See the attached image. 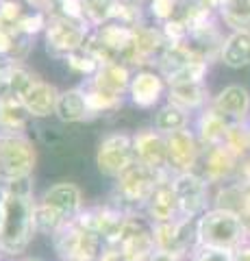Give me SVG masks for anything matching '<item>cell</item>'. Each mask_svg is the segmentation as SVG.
<instances>
[{"label":"cell","mask_w":250,"mask_h":261,"mask_svg":"<svg viewBox=\"0 0 250 261\" xmlns=\"http://www.w3.org/2000/svg\"><path fill=\"white\" fill-rule=\"evenodd\" d=\"M244 190H246V198H244V211H241V220L246 224V240L250 238V183H244Z\"/></svg>","instance_id":"36"},{"label":"cell","mask_w":250,"mask_h":261,"mask_svg":"<svg viewBox=\"0 0 250 261\" xmlns=\"http://www.w3.org/2000/svg\"><path fill=\"white\" fill-rule=\"evenodd\" d=\"M5 209H7V190L5 185H0V226H3V220H5Z\"/></svg>","instance_id":"40"},{"label":"cell","mask_w":250,"mask_h":261,"mask_svg":"<svg viewBox=\"0 0 250 261\" xmlns=\"http://www.w3.org/2000/svg\"><path fill=\"white\" fill-rule=\"evenodd\" d=\"M148 261H185V259H181V257H174V255H168V252H161V250H157L155 255H152Z\"/></svg>","instance_id":"39"},{"label":"cell","mask_w":250,"mask_h":261,"mask_svg":"<svg viewBox=\"0 0 250 261\" xmlns=\"http://www.w3.org/2000/svg\"><path fill=\"white\" fill-rule=\"evenodd\" d=\"M39 146L29 133L0 135V185H9L35 174Z\"/></svg>","instance_id":"5"},{"label":"cell","mask_w":250,"mask_h":261,"mask_svg":"<svg viewBox=\"0 0 250 261\" xmlns=\"http://www.w3.org/2000/svg\"><path fill=\"white\" fill-rule=\"evenodd\" d=\"M96 170L104 178H116L135 163V148H133V133L128 130H111L100 137L94 152Z\"/></svg>","instance_id":"8"},{"label":"cell","mask_w":250,"mask_h":261,"mask_svg":"<svg viewBox=\"0 0 250 261\" xmlns=\"http://www.w3.org/2000/svg\"><path fill=\"white\" fill-rule=\"evenodd\" d=\"M92 33V27L83 20H74L61 13L48 15V24L44 31V48L50 59L63 61L68 55L85 48V42Z\"/></svg>","instance_id":"7"},{"label":"cell","mask_w":250,"mask_h":261,"mask_svg":"<svg viewBox=\"0 0 250 261\" xmlns=\"http://www.w3.org/2000/svg\"><path fill=\"white\" fill-rule=\"evenodd\" d=\"M163 176L165 174H159L155 170L135 161L131 168L124 170L114 181L109 200L116 202L118 207H122L124 211H128V214H142L148 198Z\"/></svg>","instance_id":"4"},{"label":"cell","mask_w":250,"mask_h":261,"mask_svg":"<svg viewBox=\"0 0 250 261\" xmlns=\"http://www.w3.org/2000/svg\"><path fill=\"white\" fill-rule=\"evenodd\" d=\"M165 100L187 113H200L211 102V96H209V87L205 81H185V83L168 85Z\"/></svg>","instance_id":"24"},{"label":"cell","mask_w":250,"mask_h":261,"mask_svg":"<svg viewBox=\"0 0 250 261\" xmlns=\"http://www.w3.org/2000/svg\"><path fill=\"white\" fill-rule=\"evenodd\" d=\"M152 128L159 130L161 135H172L176 130L191 128V113L183 111L181 107H176L172 102H163L161 107H157L155 116H152Z\"/></svg>","instance_id":"28"},{"label":"cell","mask_w":250,"mask_h":261,"mask_svg":"<svg viewBox=\"0 0 250 261\" xmlns=\"http://www.w3.org/2000/svg\"><path fill=\"white\" fill-rule=\"evenodd\" d=\"M61 63H66V68H68L70 74H74V76L83 79V81L92 79V76L96 74V70L100 68V63L94 59L92 53L87 50V48H80V50L68 55Z\"/></svg>","instance_id":"30"},{"label":"cell","mask_w":250,"mask_h":261,"mask_svg":"<svg viewBox=\"0 0 250 261\" xmlns=\"http://www.w3.org/2000/svg\"><path fill=\"white\" fill-rule=\"evenodd\" d=\"M85 207V194L78 183L68 181V178L50 183L35 200L37 235L50 242L63 226L74 222Z\"/></svg>","instance_id":"2"},{"label":"cell","mask_w":250,"mask_h":261,"mask_svg":"<svg viewBox=\"0 0 250 261\" xmlns=\"http://www.w3.org/2000/svg\"><path fill=\"white\" fill-rule=\"evenodd\" d=\"M140 3H142V5H148V3H150V0H140Z\"/></svg>","instance_id":"41"},{"label":"cell","mask_w":250,"mask_h":261,"mask_svg":"<svg viewBox=\"0 0 250 261\" xmlns=\"http://www.w3.org/2000/svg\"><path fill=\"white\" fill-rule=\"evenodd\" d=\"M48 244H50L57 261H96L100 252L107 248V244L94 231V226L87 222L83 214L74 222L63 226Z\"/></svg>","instance_id":"3"},{"label":"cell","mask_w":250,"mask_h":261,"mask_svg":"<svg viewBox=\"0 0 250 261\" xmlns=\"http://www.w3.org/2000/svg\"><path fill=\"white\" fill-rule=\"evenodd\" d=\"M239 166H241V161L237 154L231 152L227 148V144H220V146H211V148L203 150L198 172L211 183V187H217V185L237 181Z\"/></svg>","instance_id":"15"},{"label":"cell","mask_w":250,"mask_h":261,"mask_svg":"<svg viewBox=\"0 0 250 261\" xmlns=\"http://www.w3.org/2000/svg\"><path fill=\"white\" fill-rule=\"evenodd\" d=\"M220 63L231 70H241L250 65V33H229L224 37Z\"/></svg>","instance_id":"27"},{"label":"cell","mask_w":250,"mask_h":261,"mask_svg":"<svg viewBox=\"0 0 250 261\" xmlns=\"http://www.w3.org/2000/svg\"><path fill=\"white\" fill-rule=\"evenodd\" d=\"M54 118H57L59 122H63V124H68V126H80V124H87V122L96 120L83 85L61 89Z\"/></svg>","instance_id":"22"},{"label":"cell","mask_w":250,"mask_h":261,"mask_svg":"<svg viewBox=\"0 0 250 261\" xmlns=\"http://www.w3.org/2000/svg\"><path fill=\"white\" fill-rule=\"evenodd\" d=\"M152 224H163V222H172V220L181 218V209H179V200H176L174 187H172V174H165L155 187V192L148 198L146 207L142 211Z\"/></svg>","instance_id":"23"},{"label":"cell","mask_w":250,"mask_h":261,"mask_svg":"<svg viewBox=\"0 0 250 261\" xmlns=\"http://www.w3.org/2000/svg\"><path fill=\"white\" fill-rule=\"evenodd\" d=\"M133 68H128L122 61H111V63H102L96 74L92 79L83 81V83L96 89L104 96L111 98H122V100H128V87H131V79H133Z\"/></svg>","instance_id":"18"},{"label":"cell","mask_w":250,"mask_h":261,"mask_svg":"<svg viewBox=\"0 0 250 261\" xmlns=\"http://www.w3.org/2000/svg\"><path fill=\"white\" fill-rule=\"evenodd\" d=\"M133 148H135V161L155 170L159 174H170L168 170V142L165 135L152 126L140 128L133 133Z\"/></svg>","instance_id":"17"},{"label":"cell","mask_w":250,"mask_h":261,"mask_svg":"<svg viewBox=\"0 0 250 261\" xmlns=\"http://www.w3.org/2000/svg\"><path fill=\"white\" fill-rule=\"evenodd\" d=\"M168 142V170L170 174H187L198 172L200 159H203V144L193 128L176 130V133L165 137Z\"/></svg>","instance_id":"13"},{"label":"cell","mask_w":250,"mask_h":261,"mask_svg":"<svg viewBox=\"0 0 250 261\" xmlns=\"http://www.w3.org/2000/svg\"><path fill=\"white\" fill-rule=\"evenodd\" d=\"M31 130H33L35 144L54 154H68L70 150H74V142H76L74 126L63 124L57 118L37 120L31 124Z\"/></svg>","instance_id":"21"},{"label":"cell","mask_w":250,"mask_h":261,"mask_svg":"<svg viewBox=\"0 0 250 261\" xmlns=\"http://www.w3.org/2000/svg\"><path fill=\"white\" fill-rule=\"evenodd\" d=\"M22 3L26 5L29 9H33V11L46 13V15H52V13H54V5H57V0H22Z\"/></svg>","instance_id":"35"},{"label":"cell","mask_w":250,"mask_h":261,"mask_svg":"<svg viewBox=\"0 0 250 261\" xmlns=\"http://www.w3.org/2000/svg\"><path fill=\"white\" fill-rule=\"evenodd\" d=\"M152 233H155L157 250L168 252V255L181 257L187 261L198 244V220L193 218H176L172 222L163 224H152Z\"/></svg>","instance_id":"9"},{"label":"cell","mask_w":250,"mask_h":261,"mask_svg":"<svg viewBox=\"0 0 250 261\" xmlns=\"http://www.w3.org/2000/svg\"><path fill=\"white\" fill-rule=\"evenodd\" d=\"M179 7H181V0H150L146 5V13L155 20V24L161 27V24H165L168 20L176 18Z\"/></svg>","instance_id":"32"},{"label":"cell","mask_w":250,"mask_h":261,"mask_svg":"<svg viewBox=\"0 0 250 261\" xmlns=\"http://www.w3.org/2000/svg\"><path fill=\"white\" fill-rule=\"evenodd\" d=\"M231 261H250V242H244L235 250H231Z\"/></svg>","instance_id":"37"},{"label":"cell","mask_w":250,"mask_h":261,"mask_svg":"<svg viewBox=\"0 0 250 261\" xmlns=\"http://www.w3.org/2000/svg\"><path fill=\"white\" fill-rule=\"evenodd\" d=\"M231 126L233 124H229L222 116H217L209 105L200 113H196V120H193V133L198 135L203 148H211V146L224 144Z\"/></svg>","instance_id":"25"},{"label":"cell","mask_w":250,"mask_h":261,"mask_svg":"<svg viewBox=\"0 0 250 261\" xmlns=\"http://www.w3.org/2000/svg\"><path fill=\"white\" fill-rule=\"evenodd\" d=\"M7 190V209L0 226V257L3 261H15L29 255L37 238L35 228V178H20Z\"/></svg>","instance_id":"1"},{"label":"cell","mask_w":250,"mask_h":261,"mask_svg":"<svg viewBox=\"0 0 250 261\" xmlns=\"http://www.w3.org/2000/svg\"><path fill=\"white\" fill-rule=\"evenodd\" d=\"M96 261H124V259H122V255H120V250L116 246H107Z\"/></svg>","instance_id":"38"},{"label":"cell","mask_w":250,"mask_h":261,"mask_svg":"<svg viewBox=\"0 0 250 261\" xmlns=\"http://www.w3.org/2000/svg\"><path fill=\"white\" fill-rule=\"evenodd\" d=\"M33 124V120L20 102V98H5L0 100V135H13V133H26Z\"/></svg>","instance_id":"26"},{"label":"cell","mask_w":250,"mask_h":261,"mask_svg":"<svg viewBox=\"0 0 250 261\" xmlns=\"http://www.w3.org/2000/svg\"><path fill=\"white\" fill-rule=\"evenodd\" d=\"M46 24H48V15L46 13L26 9L22 18L18 20V24L13 27V31L22 33V35H29V37H37V35H44Z\"/></svg>","instance_id":"31"},{"label":"cell","mask_w":250,"mask_h":261,"mask_svg":"<svg viewBox=\"0 0 250 261\" xmlns=\"http://www.w3.org/2000/svg\"><path fill=\"white\" fill-rule=\"evenodd\" d=\"M168 94V81L155 68L135 70L128 87V102L142 111H155L161 107Z\"/></svg>","instance_id":"14"},{"label":"cell","mask_w":250,"mask_h":261,"mask_svg":"<svg viewBox=\"0 0 250 261\" xmlns=\"http://www.w3.org/2000/svg\"><path fill=\"white\" fill-rule=\"evenodd\" d=\"M59 94H61V89L57 85H52L50 81H46L42 76H35V81L20 96V102L24 105V109H26V113L33 122L50 120L54 118V111H57Z\"/></svg>","instance_id":"19"},{"label":"cell","mask_w":250,"mask_h":261,"mask_svg":"<svg viewBox=\"0 0 250 261\" xmlns=\"http://www.w3.org/2000/svg\"><path fill=\"white\" fill-rule=\"evenodd\" d=\"M187 261H231V250L198 246L196 250H193V255H191Z\"/></svg>","instance_id":"33"},{"label":"cell","mask_w":250,"mask_h":261,"mask_svg":"<svg viewBox=\"0 0 250 261\" xmlns=\"http://www.w3.org/2000/svg\"><path fill=\"white\" fill-rule=\"evenodd\" d=\"M83 216L87 218V222L94 226V231L100 235L107 246H116L131 214L124 211L122 207H118L116 202L107 200V202H100V205H87Z\"/></svg>","instance_id":"16"},{"label":"cell","mask_w":250,"mask_h":261,"mask_svg":"<svg viewBox=\"0 0 250 261\" xmlns=\"http://www.w3.org/2000/svg\"><path fill=\"white\" fill-rule=\"evenodd\" d=\"M217 20L231 33H250V0H222Z\"/></svg>","instance_id":"29"},{"label":"cell","mask_w":250,"mask_h":261,"mask_svg":"<svg viewBox=\"0 0 250 261\" xmlns=\"http://www.w3.org/2000/svg\"><path fill=\"white\" fill-rule=\"evenodd\" d=\"M246 242V224L241 216L224 209H207L198 218V244L220 250H235Z\"/></svg>","instance_id":"6"},{"label":"cell","mask_w":250,"mask_h":261,"mask_svg":"<svg viewBox=\"0 0 250 261\" xmlns=\"http://www.w3.org/2000/svg\"><path fill=\"white\" fill-rule=\"evenodd\" d=\"M217 116H222L229 124H244L250 120V92L244 85H227L215 96H211L209 102Z\"/></svg>","instance_id":"20"},{"label":"cell","mask_w":250,"mask_h":261,"mask_svg":"<svg viewBox=\"0 0 250 261\" xmlns=\"http://www.w3.org/2000/svg\"><path fill=\"white\" fill-rule=\"evenodd\" d=\"M116 248L124 261H148L157 252L152 222L144 214H131Z\"/></svg>","instance_id":"11"},{"label":"cell","mask_w":250,"mask_h":261,"mask_svg":"<svg viewBox=\"0 0 250 261\" xmlns=\"http://www.w3.org/2000/svg\"><path fill=\"white\" fill-rule=\"evenodd\" d=\"M172 187L179 200V209L183 218L198 220L207 209H211V183L200 172L174 174Z\"/></svg>","instance_id":"12"},{"label":"cell","mask_w":250,"mask_h":261,"mask_svg":"<svg viewBox=\"0 0 250 261\" xmlns=\"http://www.w3.org/2000/svg\"><path fill=\"white\" fill-rule=\"evenodd\" d=\"M0 261H3V257H0Z\"/></svg>","instance_id":"42"},{"label":"cell","mask_w":250,"mask_h":261,"mask_svg":"<svg viewBox=\"0 0 250 261\" xmlns=\"http://www.w3.org/2000/svg\"><path fill=\"white\" fill-rule=\"evenodd\" d=\"M15 46V31L9 27H0V59H9Z\"/></svg>","instance_id":"34"},{"label":"cell","mask_w":250,"mask_h":261,"mask_svg":"<svg viewBox=\"0 0 250 261\" xmlns=\"http://www.w3.org/2000/svg\"><path fill=\"white\" fill-rule=\"evenodd\" d=\"M170 46L163 35L159 24H142L135 27L133 42L128 46L122 63H126L133 70H144V68H157L159 57Z\"/></svg>","instance_id":"10"}]
</instances>
